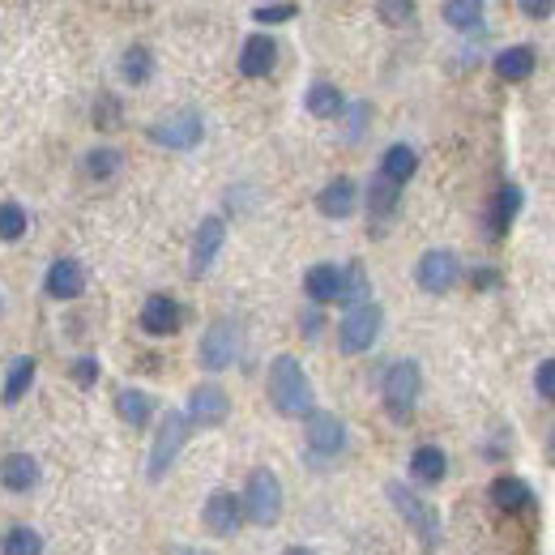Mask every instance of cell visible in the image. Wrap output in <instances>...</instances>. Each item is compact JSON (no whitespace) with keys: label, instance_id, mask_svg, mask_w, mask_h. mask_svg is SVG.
Returning a JSON list of instances; mask_svg holds the SVG:
<instances>
[{"label":"cell","instance_id":"obj_10","mask_svg":"<svg viewBox=\"0 0 555 555\" xmlns=\"http://www.w3.org/2000/svg\"><path fill=\"white\" fill-rule=\"evenodd\" d=\"M222 244H227V222H222L218 214L201 218V227H197V235H193V261H188V274H193V278H205V274H210V265L218 261Z\"/></svg>","mask_w":555,"mask_h":555},{"label":"cell","instance_id":"obj_12","mask_svg":"<svg viewBox=\"0 0 555 555\" xmlns=\"http://www.w3.org/2000/svg\"><path fill=\"white\" fill-rule=\"evenodd\" d=\"M308 449L316 457H333L346 449V423L338 415H329V410H312L308 415Z\"/></svg>","mask_w":555,"mask_h":555},{"label":"cell","instance_id":"obj_41","mask_svg":"<svg viewBox=\"0 0 555 555\" xmlns=\"http://www.w3.org/2000/svg\"><path fill=\"white\" fill-rule=\"evenodd\" d=\"M321 325H325V316L321 312H304V333H308V338H316V333H321Z\"/></svg>","mask_w":555,"mask_h":555},{"label":"cell","instance_id":"obj_38","mask_svg":"<svg viewBox=\"0 0 555 555\" xmlns=\"http://www.w3.org/2000/svg\"><path fill=\"white\" fill-rule=\"evenodd\" d=\"M73 380H77L82 389H90L94 380H99V359H77V363H73Z\"/></svg>","mask_w":555,"mask_h":555},{"label":"cell","instance_id":"obj_42","mask_svg":"<svg viewBox=\"0 0 555 555\" xmlns=\"http://www.w3.org/2000/svg\"><path fill=\"white\" fill-rule=\"evenodd\" d=\"M167 555H210V551H197V547H171Z\"/></svg>","mask_w":555,"mask_h":555},{"label":"cell","instance_id":"obj_22","mask_svg":"<svg viewBox=\"0 0 555 555\" xmlns=\"http://www.w3.org/2000/svg\"><path fill=\"white\" fill-rule=\"evenodd\" d=\"M517 214H521V188H517V184H504L500 193H496V201H491V210H487L491 235H504V231H509Z\"/></svg>","mask_w":555,"mask_h":555},{"label":"cell","instance_id":"obj_43","mask_svg":"<svg viewBox=\"0 0 555 555\" xmlns=\"http://www.w3.org/2000/svg\"><path fill=\"white\" fill-rule=\"evenodd\" d=\"M282 555H316V551H312V547H287Z\"/></svg>","mask_w":555,"mask_h":555},{"label":"cell","instance_id":"obj_14","mask_svg":"<svg viewBox=\"0 0 555 555\" xmlns=\"http://www.w3.org/2000/svg\"><path fill=\"white\" fill-rule=\"evenodd\" d=\"M180 325H184V308L171 295H150L141 304V329L154 333V338H171Z\"/></svg>","mask_w":555,"mask_h":555},{"label":"cell","instance_id":"obj_21","mask_svg":"<svg viewBox=\"0 0 555 555\" xmlns=\"http://www.w3.org/2000/svg\"><path fill=\"white\" fill-rule=\"evenodd\" d=\"M410 474H415V483L432 487V483H440L444 474H449V457H444L436 444H419V449L410 453Z\"/></svg>","mask_w":555,"mask_h":555},{"label":"cell","instance_id":"obj_25","mask_svg":"<svg viewBox=\"0 0 555 555\" xmlns=\"http://www.w3.org/2000/svg\"><path fill=\"white\" fill-rule=\"evenodd\" d=\"M116 415L129 423V427H146L150 415H154V402L141 389H120L116 393Z\"/></svg>","mask_w":555,"mask_h":555},{"label":"cell","instance_id":"obj_44","mask_svg":"<svg viewBox=\"0 0 555 555\" xmlns=\"http://www.w3.org/2000/svg\"><path fill=\"white\" fill-rule=\"evenodd\" d=\"M551 453H555V432H551Z\"/></svg>","mask_w":555,"mask_h":555},{"label":"cell","instance_id":"obj_26","mask_svg":"<svg viewBox=\"0 0 555 555\" xmlns=\"http://www.w3.org/2000/svg\"><path fill=\"white\" fill-rule=\"evenodd\" d=\"M342 107H346V99H342V90L333 86V82H316V86L308 90V111H312L316 120L342 116Z\"/></svg>","mask_w":555,"mask_h":555},{"label":"cell","instance_id":"obj_6","mask_svg":"<svg viewBox=\"0 0 555 555\" xmlns=\"http://www.w3.org/2000/svg\"><path fill=\"white\" fill-rule=\"evenodd\" d=\"M380 325H385V312H380V304H359L342 316L338 325V346L342 355H363L372 351V342L380 338Z\"/></svg>","mask_w":555,"mask_h":555},{"label":"cell","instance_id":"obj_16","mask_svg":"<svg viewBox=\"0 0 555 555\" xmlns=\"http://www.w3.org/2000/svg\"><path fill=\"white\" fill-rule=\"evenodd\" d=\"M355 205H359V188H355V180H346V176L329 180L321 193H316V210H321L325 218H351Z\"/></svg>","mask_w":555,"mask_h":555},{"label":"cell","instance_id":"obj_5","mask_svg":"<svg viewBox=\"0 0 555 555\" xmlns=\"http://www.w3.org/2000/svg\"><path fill=\"white\" fill-rule=\"evenodd\" d=\"M385 496L393 500V509H398L402 517H406V526L419 534V543L432 551L436 543H440V517H436V509L432 504H427L423 496H415V491H410L406 483H389L385 487Z\"/></svg>","mask_w":555,"mask_h":555},{"label":"cell","instance_id":"obj_33","mask_svg":"<svg viewBox=\"0 0 555 555\" xmlns=\"http://www.w3.org/2000/svg\"><path fill=\"white\" fill-rule=\"evenodd\" d=\"M0 555H43V534L30 526H13L0 543Z\"/></svg>","mask_w":555,"mask_h":555},{"label":"cell","instance_id":"obj_31","mask_svg":"<svg viewBox=\"0 0 555 555\" xmlns=\"http://www.w3.org/2000/svg\"><path fill=\"white\" fill-rule=\"evenodd\" d=\"M440 13H444V22H449L453 30H479L483 26V5H479V0H449Z\"/></svg>","mask_w":555,"mask_h":555},{"label":"cell","instance_id":"obj_39","mask_svg":"<svg viewBox=\"0 0 555 555\" xmlns=\"http://www.w3.org/2000/svg\"><path fill=\"white\" fill-rule=\"evenodd\" d=\"M521 13H526V18H551L555 0H521Z\"/></svg>","mask_w":555,"mask_h":555},{"label":"cell","instance_id":"obj_28","mask_svg":"<svg viewBox=\"0 0 555 555\" xmlns=\"http://www.w3.org/2000/svg\"><path fill=\"white\" fill-rule=\"evenodd\" d=\"M372 282H368V274H363V265L355 261V265H346L342 269V295H338V304H351V308H359V304H372Z\"/></svg>","mask_w":555,"mask_h":555},{"label":"cell","instance_id":"obj_36","mask_svg":"<svg viewBox=\"0 0 555 555\" xmlns=\"http://www.w3.org/2000/svg\"><path fill=\"white\" fill-rule=\"evenodd\" d=\"M534 389H538V398H543V402H555V359L538 363V372H534Z\"/></svg>","mask_w":555,"mask_h":555},{"label":"cell","instance_id":"obj_11","mask_svg":"<svg viewBox=\"0 0 555 555\" xmlns=\"http://www.w3.org/2000/svg\"><path fill=\"white\" fill-rule=\"evenodd\" d=\"M231 415V402H227V393H222L218 385H197L193 393H188V410H184V419L188 427H218V423H227Z\"/></svg>","mask_w":555,"mask_h":555},{"label":"cell","instance_id":"obj_17","mask_svg":"<svg viewBox=\"0 0 555 555\" xmlns=\"http://www.w3.org/2000/svg\"><path fill=\"white\" fill-rule=\"evenodd\" d=\"M278 65V43L269 35H252L240 47V73L244 77H269Z\"/></svg>","mask_w":555,"mask_h":555},{"label":"cell","instance_id":"obj_29","mask_svg":"<svg viewBox=\"0 0 555 555\" xmlns=\"http://www.w3.org/2000/svg\"><path fill=\"white\" fill-rule=\"evenodd\" d=\"M393 210H398V184H389V180H372V188H368V218L372 222H385V218H393Z\"/></svg>","mask_w":555,"mask_h":555},{"label":"cell","instance_id":"obj_1","mask_svg":"<svg viewBox=\"0 0 555 555\" xmlns=\"http://www.w3.org/2000/svg\"><path fill=\"white\" fill-rule=\"evenodd\" d=\"M269 402H274L278 415L287 419H304L316 410V398H312V380L304 372V363L295 355H278L269 363Z\"/></svg>","mask_w":555,"mask_h":555},{"label":"cell","instance_id":"obj_8","mask_svg":"<svg viewBox=\"0 0 555 555\" xmlns=\"http://www.w3.org/2000/svg\"><path fill=\"white\" fill-rule=\"evenodd\" d=\"M197 359L205 372H222L240 359V325L235 321H214L210 329L201 333V346H197Z\"/></svg>","mask_w":555,"mask_h":555},{"label":"cell","instance_id":"obj_23","mask_svg":"<svg viewBox=\"0 0 555 555\" xmlns=\"http://www.w3.org/2000/svg\"><path fill=\"white\" fill-rule=\"evenodd\" d=\"M419 171V154L410 150V146H389L385 158H380V180H389V184H406L410 176Z\"/></svg>","mask_w":555,"mask_h":555},{"label":"cell","instance_id":"obj_24","mask_svg":"<svg viewBox=\"0 0 555 555\" xmlns=\"http://www.w3.org/2000/svg\"><path fill=\"white\" fill-rule=\"evenodd\" d=\"M534 47L517 43V47H504V52L496 56V73L504 77V82H526V77L534 73Z\"/></svg>","mask_w":555,"mask_h":555},{"label":"cell","instance_id":"obj_9","mask_svg":"<svg viewBox=\"0 0 555 555\" xmlns=\"http://www.w3.org/2000/svg\"><path fill=\"white\" fill-rule=\"evenodd\" d=\"M457 278H462V261H457V252L449 248H432L423 252L419 265H415V282L427 291V295H444L457 287Z\"/></svg>","mask_w":555,"mask_h":555},{"label":"cell","instance_id":"obj_18","mask_svg":"<svg viewBox=\"0 0 555 555\" xmlns=\"http://www.w3.org/2000/svg\"><path fill=\"white\" fill-rule=\"evenodd\" d=\"M0 487H5V491L39 487V462L30 453H9L5 462H0Z\"/></svg>","mask_w":555,"mask_h":555},{"label":"cell","instance_id":"obj_37","mask_svg":"<svg viewBox=\"0 0 555 555\" xmlns=\"http://www.w3.org/2000/svg\"><path fill=\"white\" fill-rule=\"evenodd\" d=\"M295 5H257V9H252V18H257V22H269V26H278V22H291L295 18Z\"/></svg>","mask_w":555,"mask_h":555},{"label":"cell","instance_id":"obj_35","mask_svg":"<svg viewBox=\"0 0 555 555\" xmlns=\"http://www.w3.org/2000/svg\"><path fill=\"white\" fill-rule=\"evenodd\" d=\"M376 13H380V18H385L389 26H406L410 18H415V5H410V0H380Z\"/></svg>","mask_w":555,"mask_h":555},{"label":"cell","instance_id":"obj_20","mask_svg":"<svg viewBox=\"0 0 555 555\" xmlns=\"http://www.w3.org/2000/svg\"><path fill=\"white\" fill-rule=\"evenodd\" d=\"M304 291L312 304H333L342 295V269L338 265H312L304 274Z\"/></svg>","mask_w":555,"mask_h":555},{"label":"cell","instance_id":"obj_7","mask_svg":"<svg viewBox=\"0 0 555 555\" xmlns=\"http://www.w3.org/2000/svg\"><path fill=\"white\" fill-rule=\"evenodd\" d=\"M201 137H205V120H201V111H188V107L150 124V141L154 146H167V150H193V146H201Z\"/></svg>","mask_w":555,"mask_h":555},{"label":"cell","instance_id":"obj_32","mask_svg":"<svg viewBox=\"0 0 555 555\" xmlns=\"http://www.w3.org/2000/svg\"><path fill=\"white\" fill-rule=\"evenodd\" d=\"M124 167V154L120 150H90L86 158H82V171H86V180H111L116 171Z\"/></svg>","mask_w":555,"mask_h":555},{"label":"cell","instance_id":"obj_4","mask_svg":"<svg viewBox=\"0 0 555 555\" xmlns=\"http://www.w3.org/2000/svg\"><path fill=\"white\" fill-rule=\"evenodd\" d=\"M188 444V419H184V410H167L163 423H158V432H154V444H150V483L158 479H167V470L176 466V457L180 449Z\"/></svg>","mask_w":555,"mask_h":555},{"label":"cell","instance_id":"obj_30","mask_svg":"<svg viewBox=\"0 0 555 555\" xmlns=\"http://www.w3.org/2000/svg\"><path fill=\"white\" fill-rule=\"evenodd\" d=\"M150 73H154V56L146 52V47H129V52L120 56V77L129 86H146Z\"/></svg>","mask_w":555,"mask_h":555},{"label":"cell","instance_id":"obj_19","mask_svg":"<svg viewBox=\"0 0 555 555\" xmlns=\"http://www.w3.org/2000/svg\"><path fill=\"white\" fill-rule=\"evenodd\" d=\"M487 496H491V504H496V509H504V513H521V509H530L534 491H530L526 483H521V479H513V474H500V479H491Z\"/></svg>","mask_w":555,"mask_h":555},{"label":"cell","instance_id":"obj_15","mask_svg":"<svg viewBox=\"0 0 555 555\" xmlns=\"http://www.w3.org/2000/svg\"><path fill=\"white\" fill-rule=\"evenodd\" d=\"M43 291L52 295V299H77V295L86 291V269H82V261H73V257L52 261V269H47V278H43Z\"/></svg>","mask_w":555,"mask_h":555},{"label":"cell","instance_id":"obj_40","mask_svg":"<svg viewBox=\"0 0 555 555\" xmlns=\"http://www.w3.org/2000/svg\"><path fill=\"white\" fill-rule=\"evenodd\" d=\"M470 282H474L479 291H487V287H496V282H500V274H496V269H479V274H474Z\"/></svg>","mask_w":555,"mask_h":555},{"label":"cell","instance_id":"obj_3","mask_svg":"<svg viewBox=\"0 0 555 555\" xmlns=\"http://www.w3.org/2000/svg\"><path fill=\"white\" fill-rule=\"evenodd\" d=\"M244 517L252 521V526H274V521L282 517V483L274 470H252L248 474V487H244Z\"/></svg>","mask_w":555,"mask_h":555},{"label":"cell","instance_id":"obj_13","mask_svg":"<svg viewBox=\"0 0 555 555\" xmlns=\"http://www.w3.org/2000/svg\"><path fill=\"white\" fill-rule=\"evenodd\" d=\"M201 521H205V530H210V534H222V538L240 534V521H244L240 496H231V491H214V496L205 500Z\"/></svg>","mask_w":555,"mask_h":555},{"label":"cell","instance_id":"obj_34","mask_svg":"<svg viewBox=\"0 0 555 555\" xmlns=\"http://www.w3.org/2000/svg\"><path fill=\"white\" fill-rule=\"evenodd\" d=\"M26 235V210L18 201H5L0 205V240L13 244V240H22Z\"/></svg>","mask_w":555,"mask_h":555},{"label":"cell","instance_id":"obj_2","mask_svg":"<svg viewBox=\"0 0 555 555\" xmlns=\"http://www.w3.org/2000/svg\"><path fill=\"white\" fill-rule=\"evenodd\" d=\"M380 393H385V410H389L393 419H410V415H415L419 393H423V372H419V363H415V359L389 363L385 380H380Z\"/></svg>","mask_w":555,"mask_h":555},{"label":"cell","instance_id":"obj_27","mask_svg":"<svg viewBox=\"0 0 555 555\" xmlns=\"http://www.w3.org/2000/svg\"><path fill=\"white\" fill-rule=\"evenodd\" d=\"M30 380H35V359H13V368L5 376V393H0V402L5 406H18L26 398V389H30Z\"/></svg>","mask_w":555,"mask_h":555}]
</instances>
